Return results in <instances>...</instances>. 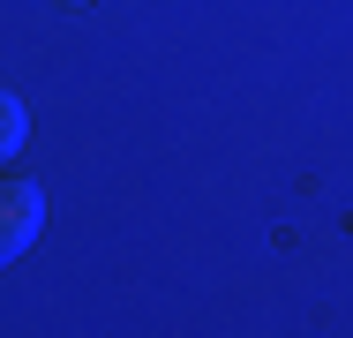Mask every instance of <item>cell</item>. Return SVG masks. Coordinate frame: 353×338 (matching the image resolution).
<instances>
[{
  "instance_id": "2",
  "label": "cell",
  "mask_w": 353,
  "mask_h": 338,
  "mask_svg": "<svg viewBox=\"0 0 353 338\" xmlns=\"http://www.w3.org/2000/svg\"><path fill=\"white\" fill-rule=\"evenodd\" d=\"M23 143H30V113H23V98H15L8 83H0V166H8V158H15Z\"/></svg>"
},
{
  "instance_id": "1",
  "label": "cell",
  "mask_w": 353,
  "mask_h": 338,
  "mask_svg": "<svg viewBox=\"0 0 353 338\" xmlns=\"http://www.w3.org/2000/svg\"><path fill=\"white\" fill-rule=\"evenodd\" d=\"M46 226V196L38 181H0V264H15Z\"/></svg>"
},
{
  "instance_id": "3",
  "label": "cell",
  "mask_w": 353,
  "mask_h": 338,
  "mask_svg": "<svg viewBox=\"0 0 353 338\" xmlns=\"http://www.w3.org/2000/svg\"><path fill=\"white\" fill-rule=\"evenodd\" d=\"M68 8H75V0H68Z\"/></svg>"
}]
</instances>
